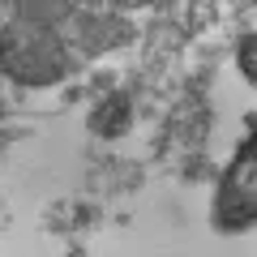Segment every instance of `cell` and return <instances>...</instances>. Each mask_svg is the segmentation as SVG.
<instances>
[{"label":"cell","mask_w":257,"mask_h":257,"mask_svg":"<svg viewBox=\"0 0 257 257\" xmlns=\"http://www.w3.org/2000/svg\"><path fill=\"white\" fill-rule=\"evenodd\" d=\"M240 69L257 82V35H248L244 43H240Z\"/></svg>","instance_id":"obj_2"},{"label":"cell","mask_w":257,"mask_h":257,"mask_svg":"<svg viewBox=\"0 0 257 257\" xmlns=\"http://www.w3.org/2000/svg\"><path fill=\"white\" fill-rule=\"evenodd\" d=\"M214 219H219V227H244V223L257 219V133L240 146L236 163L223 176Z\"/></svg>","instance_id":"obj_1"}]
</instances>
